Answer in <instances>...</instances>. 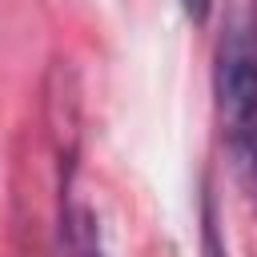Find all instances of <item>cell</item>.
<instances>
[{
	"label": "cell",
	"mask_w": 257,
	"mask_h": 257,
	"mask_svg": "<svg viewBox=\"0 0 257 257\" xmlns=\"http://www.w3.org/2000/svg\"><path fill=\"white\" fill-rule=\"evenodd\" d=\"M213 92L233 165L257 197V16L233 12L213 56Z\"/></svg>",
	"instance_id": "cell-1"
},
{
	"label": "cell",
	"mask_w": 257,
	"mask_h": 257,
	"mask_svg": "<svg viewBox=\"0 0 257 257\" xmlns=\"http://www.w3.org/2000/svg\"><path fill=\"white\" fill-rule=\"evenodd\" d=\"M201 253L205 257H225V245H221V233H217V205H213L209 189L201 197Z\"/></svg>",
	"instance_id": "cell-2"
},
{
	"label": "cell",
	"mask_w": 257,
	"mask_h": 257,
	"mask_svg": "<svg viewBox=\"0 0 257 257\" xmlns=\"http://www.w3.org/2000/svg\"><path fill=\"white\" fill-rule=\"evenodd\" d=\"M72 253L76 257H104L100 237H96V225H92L88 213H76V221H72Z\"/></svg>",
	"instance_id": "cell-3"
},
{
	"label": "cell",
	"mask_w": 257,
	"mask_h": 257,
	"mask_svg": "<svg viewBox=\"0 0 257 257\" xmlns=\"http://www.w3.org/2000/svg\"><path fill=\"white\" fill-rule=\"evenodd\" d=\"M209 4L213 0H181V8L193 16V20H205V12H209Z\"/></svg>",
	"instance_id": "cell-4"
}]
</instances>
